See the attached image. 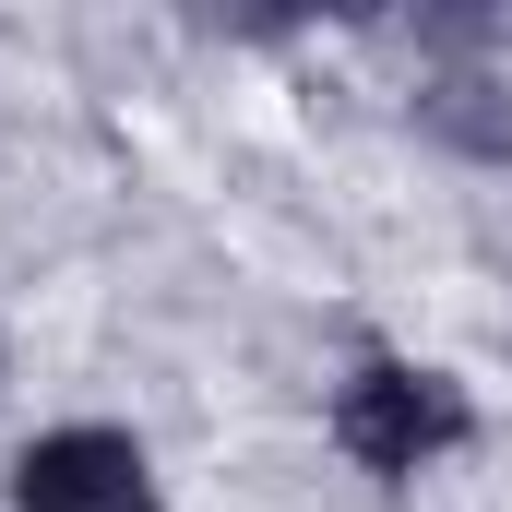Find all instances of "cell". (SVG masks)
<instances>
[{
  "label": "cell",
  "mask_w": 512,
  "mask_h": 512,
  "mask_svg": "<svg viewBox=\"0 0 512 512\" xmlns=\"http://www.w3.org/2000/svg\"><path fill=\"white\" fill-rule=\"evenodd\" d=\"M12 512H155V465H143L131 429L72 417V429L12 453Z\"/></svg>",
  "instance_id": "cell-2"
},
{
  "label": "cell",
  "mask_w": 512,
  "mask_h": 512,
  "mask_svg": "<svg viewBox=\"0 0 512 512\" xmlns=\"http://www.w3.org/2000/svg\"><path fill=\"white\" fill-rule=\"evenodd\" d=\"M417 120L441 131V143H465V155H512V96H501V84H477V72L429 84V96H417Z\"/></svg>",
  "instance_id": "cell-3"
},
{
  "label": "cell",
  "mask_w": 512,
  "mask_h": 512,
  "mask_svg": "<svg viewBox=\"0 0 512 512\" xmlns=\"http://www.w3.org/2000/svg\"><path fill=\"white\" fill-rule=\"evenodd\" d=\"M334 441L370 465V477H429L441 453H465L477 441V393L453 382V370H429V358H358L346 382H334Z\"/></svg>",
  "instance_id": "cell-1"
}]
</instances>
